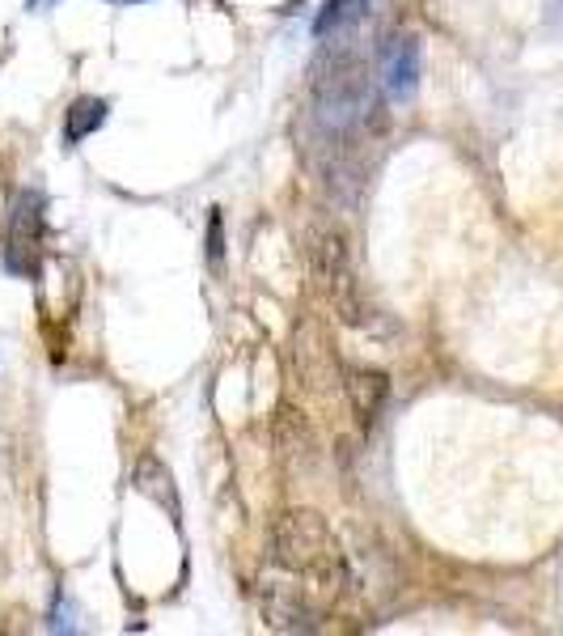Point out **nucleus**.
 <instances>
[{
  "mask_svg": "<svg viewBox=\"0 0 563 636\" xmlns=\"http://www.w3.org/2000/svg\"><path fill=\"white\" fill-rule=\"evenodd\" d=\"M271 560L289 573L314 578L326 590L348 585V560L339 552L331 526L314 509H289L271 526Z\"/></svg>",
  "mask_w": 563,
  "mask_h": 636,
  "instance_id": "nucleus-1",
  "label": "nucleus"
},
{
  "mask_svg": "<svg viewBox=\"0 0 563 636\" xmlns=\"http://www.w3.org/2000/svg\"><path fill=\"white\" fill-rule=\"evenodd\" d=\"M373 82L351 56H339L314 77V115L326 132H351L373 111Z\"/></svg>",
  "mask_w": 563,
  "mask_h": 636,
  "instance_id": "nucleus-2",
  "label": "nucleus"
},
{
  "mask_svg": "<svg viewBox=\"0 0 563 636\" xmlns=\"http://www.w3.org/2000/svg\"><path fill=\"white\" fill-rule=\"evenodd\" d=\"M39 242H43V195L18 192L9 208V238H4V268L30 277L39 263Z\"/></svg>",
  "mask_w": 563,
  "mask_h": 636,
  "instance_id": "nucleus-3",
  "label": "nucleus"
},
{
  "mask_svg": "<svg viewBox=\"0 0 563 636\" xmlns=\"http://www.w3.org/2000/svg\"><path fill=\"white\" fill-rule=\"evenodd\" d=\"M381 89L390 103H411L420 89V39L415 34H394L381 47Z\"/></svg>",
  "mask_w": 563,
  "mask_h": 636,
  "instance_id": "nucleus-4",
  "label": "nucleus"
},
{
  "mask_svg": "<svg viewBox=\"0 0 563 636\" xmlns=\"http://www.w3.org/2000/svg\"><path fill=\"white\" fill-rule=\"evenodd\" d=\"M314 268H318L326 293H331L335 305H339V314H344L348 323H360L356 280H351V272H348V250H344V238H339V234L318 238V247H314Z\"/></svg>",
  "mask_w": 563,
  "mask_h": 636,
  "instance_id": "nucleus-5",
  "label": "nucleus"
},
{
  "mask_svg": "<svg viewBox=\"0 0 563 636\" xmlns=\"http://www.w3.org/2000/svg\"><path fill=\"white\" fill-rule=\"evenodd\" d=\"M263 615H268L271 628H284V633H310L318 628V611L310 607V599L296 590V585H268L263 590Z\"/></svg>",
  "mask_w": 563,
  "mask_h": 636,
  "instance_id": "nucleus-6",
  "label": "nucleus"
},
{
  "mask_svg": "<svg viewBox=\"0 0 563 636\" xmlns=\"http://www.w3.org/2000/svg\"><path fill=\"white\" fill-rule=\"evenodd\" d=\"M348 399H351L356 420L369 429L377 416H381V408H386V399H390V378H386L381 369H351Z\"/></svg>",
  "mask_w": 563,
  "mask_h": 636,
  "instance_id": "nucleus-7",
  "label": "nucleus"
},
{
  "mask_svg": "<svg viewBox=\"0 0 563 636\" xmlns=\"http://www.w3.org/2000/svg\"><path fill=\"white\" fill-rule=\"evenodd\" d=\"M132 484H136V493H144L149 500H158L161 509H170V518L178 522V514H183V505H178V488H174V475H170V467L161 463L158 454H144V459L136 463Z\"/></svg>",
  "mask_w": 563,
  "mask_h": 636,
  "instance_id": "nucleus-8",
  "label": "nucleus"
},
{
  "mask_svg": "<svg viewBox=\"0 0 563 636\" xmlns=\"http://www.w3.org/2000/svg\"><path fill=\"white\" fill-rule=\"evenodd\" d=\"M107 98H77L73 107H68V115H64V140L68 144H80L85 137H94L102 123H107Z\"/></svg>",
  "mask_w": 563,
  "mask_h": 636,
  "instance_id": "nucleus-9",
  "label": "nucleus"
},
{
  "mask_svg": "<svg viewBox=\"0 0 563 636\" xmlns=\"http://www.w3.org/2000/svg\"><path fill=\"white\" fill-rule=\"evenodd\" d=\"M369 0H326L314 18V39H331V34H344L348 26H356L365 18Z\"/></svg>",
  "mask_w": 563,
  "mask_h": 636,
  "instance_id": "nucleus-10",
  "label": "nucleus"
},
{
  "mask_svg": "<svg viewBox=\"0 0 563 636\" xmlns=\"http://www.w3.org/2000/svg\"><path fill=\"white\" fill-rule=\"evenodd\" d=\"M208 259H220V217H213V222H208Z\"/></svg>",
  "mask_w": 563,
  "mask_h": 636,
  "instance_id": "nucleus-11",
  "label": "nucleus"
},
{
  "mask_svg": "<svg viewBox=\"0 0 563 636\" xmlns=\"http://www.w3.org/2000/svg\"><path fill=\"white\" fill-rule=\"evenodd\" d=\"M546 22L555 34H563V0H546Z\"/></svg>",
  "mask_w": 563,
  "mask_h": 636,
  "instance_id": "nucleus-12",
  "label": "nucleus"
},
{
  "mask_svg": "<svg viewBox=\"0 0 563 636\" xmlns=\"http://www.w3.org/2000/svg\"><path fill=\"white\" fill-rule=\"evenodd\" d=\"M47 4H59V0H26V9H30V13H43Z\"/></svg>",
  "mask_w": 563,
  "mask_h": 636,
  "instance_id": "nucleus-13",
  "label": "nucleus"
}]
</instances>
